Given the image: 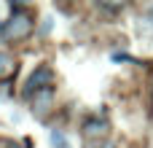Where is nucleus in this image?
<instances>
[{
  "label": "nucleus",
  "mask_w": 153,
  "mask_h": 148,
  "mask_svg": "<svg viewBox=\"0 0 153 148\" xmlns=\"http://www.w3.org/2000/svg\"><path fill=\"white\" fill-rule=\"evenodd\" d=\"M48 105H51V89H48V92H40V94H35V97H32V111L46 113V111H48Z\"/></svg>",
  "instance_id": "obj_4"
},
{
  "label": "nucleus",
  "mask_w": 153,
  "mask_h": 148,
  "mask_svg": "<svg viewBox=\"0 0 153 148\" xmlns=\"http://www.w3.org/2000/svg\"><path fill=\"white\" fill-rule=\"evenodd\" d=\"M11 19L5 22V27H3V38H8V40H22V38H27L30 32H32V16L24 11V5H13L11 3Z\"/></svg>",
  "instance_id": "obj_1"
},
{
  "label": "nucleus",
  "mask_w": 153,
  "mask_h": 148,
  "mask_svg": "<svg viewBox=\"0 0 153 148\" xmlns=\"http://www.w3.org/2000/svg\"><path fill=\"white\" fill-rule=\"evenodd\" d=\"M13 73H16V62H13V57H11L8 51H0V81L11 78Z\"/></svg>",
  "instance_id": "obj_3"
},
{
  "label": "nucleus",
  "mask_w": 153,
  "mask_h": 148,
  "mask_svg": "<svg viewBox=\"0 0 153 148\" xmlns=\"http://www.w3.org/2000/svg\"><path fill=\"white\" fill-rule=\"evenodd\" d=\"M97 5H100L102 11H108V13H118V11L124 8V5H108V3H97Z\"/></svg>",
  "instance_id": "obj_8"
},
{
  "label": "nucleus",
  "mask_w": 153,
  "mask_h": 148,
  "mask_svg": "<svg viewBox=\"0 0 153 148\" xmlns=\"http://www.w3.org/2000/svg\"><path fill=\"white\" fill-rule=\"evenodd\" d=\"M83 129H86V138H100V135H105L108 124H105V121H100V119H89Z\"/></svg>",
  "instance_id": "obj_5"
},
{
  "label": "nucleus",
  "mask_w": 153,
  "mask_h": 148,
  "mask_svg": "<svg viewBox=\"0 0 153 148\" xmlns=\"http://www.w3.org/2000/svg\"><path fill=\"white\" fill-rule=\"evenodd\" d=\"M3 27H5V22H0V32H3Z\"/></svg>",
  "instance_id": "obj_9"
},
{
  "label": "nucleus",
  "mask_w": 153,
  "mask_h": 148,
  "mask_svg": "<svg viewBox=\"0 0 153 148\" xmlns=\"http://www.w3.org/2000/svg\"><path fill=\"white\" fill-rule=\"evenodd\" d=\"M0 148H24V143H13L8 138H0Z\"/></svg>",
  "instance_id": "obj_7"
},
{
  "label": "nucleus",
  "mask_w": 153,
  "mask_h": 148,
  "mask_svg": "<svg viewBox=\"0 0 153 148\" xmlns=\"http://www.w3.org/2000/svg\"><path fill=\"white\" fill-rule=\"evenodd\" d=\"M51 84H54V70H51V65H40V67H35V73L30 75L27 89H24V97H27V100H32L35 94L48 92V89H51Z\"/></svg>",
  "instance_id": "obj_2"
},
{
  "label": "nucleus",
  "mask_w": 153,
  "mask_h": 148,
  "mask_svg": "<svg viewBox=\"0 0 153 148\" xmlns=\"http://www.w3.org/2000/svg\"><path fill=\"white\" fill-rule=\"evenodd\" d=\"M48 140H51V146H54V148H70V140H67V135H65L62 129H51Z\"/></svg>",
  "instance_id": "obj_6"
},
{
  "label": "nucleus",
  "mask_w": 153,
  "mask_h": 148,
  "mask_svg": "<svg viewBox=\"0 0 153 148\" xmlns=\"http://www.w3.org/2000/svg\"><path fill=\"white\" fill-rule=\"evenodd\" d=\"M151 24H153V8H151Z\"/></svg>",
  "instance_id": "obj_10"
}]
</instances>
